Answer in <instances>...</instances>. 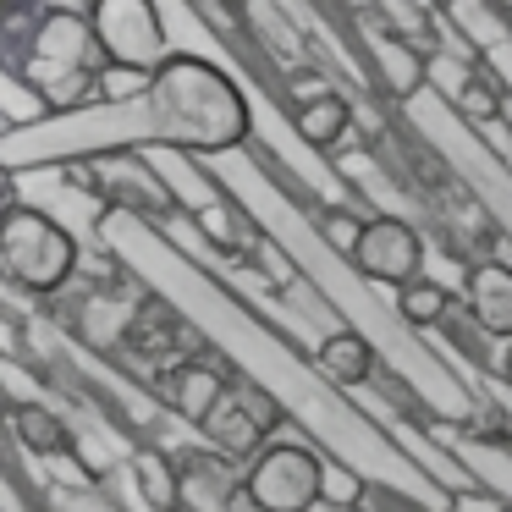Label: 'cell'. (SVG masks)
I'll return each mask as SVG.
<instances>
[]
</instances>
